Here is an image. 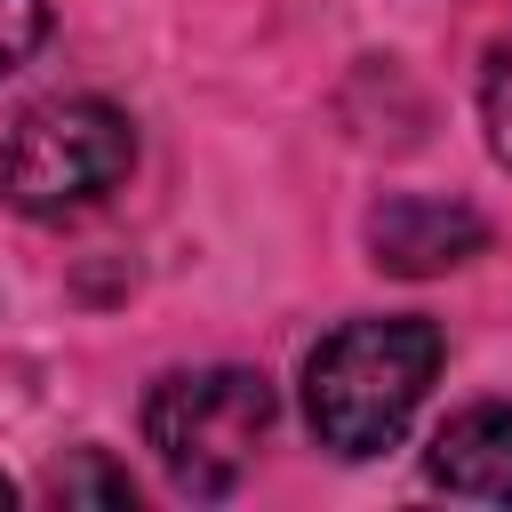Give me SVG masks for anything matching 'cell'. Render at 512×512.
I'll list each match as a JSON object with an SVG mask.
<instances>
[{"instance_id": "obj_4", "label": "cell", "mask_w": 512, "mask_h": 512, "mask_svg": "<svg viewBox=\"0 0 512 512\" xmlns=\"http://www.w3.org/2000/svg\"><path fill=\"white\" fill-rule=\"evenodd\" d=\"M480 240H488V224H480L464 200L400 192V200H384V208L368 216V248H376V264H384V272H408V280L480 256Z\"/></svg>"}, {"instance_id": "obj_3", "label": "cell", "mask_w": 512, "mask_h": 512, "mask_svg": "<svg viewBox=\"0 0 512 512\" xmlns=\"http://www.w3.org/2000/svg\"><path fill=\"white\" fill-rule=\"evenodd\" d=\"M136 160V128L104 96H48L0 136V200L24 216L96 208Z\"/></svg>"}, {"instance_id": "obj_5", "label": "cell", "mask_w": 512, "mask_h": 512, "mask_svg": "<svg viewBox=\"0 0 512 512\" xmlns=\"http://www.w3.org/2000/svg\"><path fill=\"white\" fill-rule=\"evenodd\" d=\"M424 472H432V488H448L464 504H512V400H480V408L448 416L432 432Z\"/></svg>"}, {"instance_id": "obj_7", "label": "cell", "mask_w": 512, "mask_h": 512, "mask_svg": "<svg viewBox=\"0 0 512 512\" xmlns=\"http://www.w3.org/2000/svg\"><path fill=\"white\" fill-rule=\"evenodd\" d=\"M48 488H56V504H80V496H96V504H128V496H136V488H128V472H112L96 448H88L80 464H64Z\"/></svg>"}, {"instance_id": "obj_1", "label": "cell", "mask_w": 512, "mask_h": 512, "mask_svg": "<svg viewBox=\"0 0 512 512\" xmlns=\"http://www.w3.org/2000/svg\"><path fill=\"white\" fill-rule=\"evenodd\" d=\"M440 376V328L416 312L344 320L304 360V424L336 456H384Z\"/></svg>"}, {"instance_id": "obj_8", "label": "cell", "mask_w": 512, "mask_h": 512, "mask_svg": "<svg viewBox=\"0 0 512 512\" xmlns=\"http://www.w3.org/2000/svg\"><path fill=\"white\" fill-rule=\"evenodd\" d=\"M48 32V0H0V72H16Z\"/></svg>"}, {"instance_id": "obj_2", "label": "cell", "mask_w": 512, "mask_h": 512, "mask_svg": "<svg viewBox=\"0 0 512 512\" xmlns=\"http://www.w3.org/2000/svg\"><path fill=\"white\" fill-rule=\"evenodd\" d=\"M272 432V384L256 368H184L144 400V440L184 496H232Z\"/></svg>"}, {"instance_id": "obj_6", "label": "cell", "mask_w": 512, "mask_h": 512, "mask_svg": "<svg viewBox=\"0 0 512 512\" xmlns=\"http://www.w3.org/2000/svg\"><path fill=\"white\" fill-rule=\"evenodd\" d=\"M480 120H488V144L496 160L512 168V32L488 48V80H480Z\"/></svg>"}]
</instances>
